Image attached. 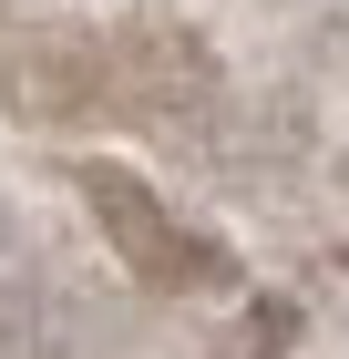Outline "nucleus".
<instances>
[{"mask_svg": "<svg viewBox=\"0 0 349 359\" xmlns=\"http://www.w3.org/2000/svg\"><path fill=\"white\" fill-rule=\"evenodd\" d=\"M82 195H93V226L124 247V267H134L144 287H206V277H216V257L195 247V236L164 216L124 165H93V175H82Z\"/></svg>", "mask_w": 349, "mask_h": 359, "instance_id": "f257e3e1", "label": "nucleus"}, {"mask_svg": "<svg viewBox=\"0 0 349 359\" xmlns=\"http://www.w3.org/2000/svg\"><path fill=\"white\" fill-rule=\"evenodd\" d=\"M0 103L72 123V113H124L113 103V41H21L0 52Z\"/></svg>", "mask_w": 349, "mask_h": 359, "instance_id": "f03ea898", "label": "nucleus"}]
</instances>
